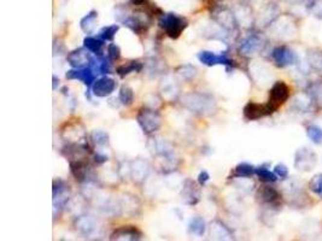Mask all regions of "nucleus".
Wrapping results in <instances>:
<instances>
[{"mask_svg":"<svg viewBox=\"0 0 322 241\" xmlns=\"http://www.w3.org/2000/svg\"><path fill=\"white\" fill-rule=\"evenodd\" d=\"M210 180V175L208 174V171H202L200 172V174L198 175V182L200 185H202V186H204L205 184H207L208 181H209Z\"/></svg>","mask_w":322,"mask_h":241,"instance_id":"c9c22d12","label":"nucleus"},{"mask_svg":"<svg viewBox=\"0 0 322 241\" xmlns=\"http://www.w3.org/2000/svg\"><path fill=\"white\" fill-rule=\"evenodd\" d=\"M68 80H78L85 83L87 87H91L95 81V73L91 68H80V69H73L67 73Z\"/></svg>","mask_w":322,"mask_h":241,"instance_id":"9b49d317","label":"nucleus"},{"mask_svg":"<svg viewBox=\"0 0 322 241\" xmlns=\"http://www.w3.org/2000/svg\"><path fill=\"white\" fill-rule=\"evenodd\" d=\"M262 46H263L262 40H261L258 37H256V35H251V37H248L247 39H245L244 41H243L240 51L243 52V55L248 56L258 52V51L262 48Z\"/></svg>","mask_w":322,"mask_h":241,"instance_id":"4468645a","label":"nucleus"},{"mask_svg":"<svg viewBox=\"0 0 322 241\" xmlns=\"http://www.w3.org/2000/svg\"><path fill=\"white\" fill-rule=\"evenodd\" d=\"M310 96L313 101H315L319 106L322 108V83H315L311 86Z\"/></svg>","mask_w":322,"mask_h":241,"instance_id":"c756f323","label":"nucleus"},{"mask_svg":"<svg viewBox=\"0 0 322 241\" xmlns=\"http://www.w3.org/2000/svg\"><path fill=\"white\" fill-rule=\"evenodd\" d=\"M141 69H143V65H141V63L129 62V63H127V64L118 67L117 68V74L120 76H126V75H129V74L134 73V72H135V73L141 72Z\"/></svg>","mask_w":322,"mask_h":241,"instance_id":"412c9836","label":"nucleus"},{"mask_svg":"<svg viewBox=\"0 0 322 241\" xmlns=\"http://www.w3.org/2000/svg\"><path fill=\"white\" fill-rule=\"evenodd\" d=\"M309 187H310L311 191L315 193L318 197L322 198V172L321 174L315 175V176L311 179L310 184H309Z\"/></svg>","mask_w":322,"mask_h":241,"instance_id":"c85d7f7f","label":"nucleus"},{"mask_svg":"<svg viewBox=\"0 0 322 241\" xmlns=\"http://www.w3.org/2000/svg\"><path fill=\"white\" fill-rule=\"evenodd\" d=\"M316 166V154L311 149L303 147L296 152L295 167L298 170L309 171Z\"/></svg>","mask_w":322,"mask_h":241,"instance_id":"39448f33","label":"nucleus"},{"mask_svg":"<svg viewBox=\"0 0 322 241\" xmlns=\"http://www.w3.org/2000/svg\"><path fill=\"white\" fill-rule=\"evenodd\" d=\"M116 81L114 78L104 76V77L98 78L95 81V85L92 86L93 95L98 96V98H105L113 94L116 90Z\"/></svg>","mask_w":322,"mask_h":241,"instance_id":"423d86ee","label":"nucleus"},{"mask_svg":"<svg viewBox=\"0 0 322 241\" xmlns=\"http://www.w3.org/2000/svg\"><path fill=\"white\" fill-rule=\"evenodd\" d=\"M184 104L194 112L208 113L214 110V100L205 94H187L184 98Z\"/></svg>","mask_w":322,"mask_h":241,"instance_id":"f03ea898","label":"nucleus"},{"mask_svg":"<svg viewBox=\"0 0 322 241\" xmlns=\"http://www.w3.org/2000/svg\"><path fill=\"white\" fill-rule=\"evenodd\" d=\"M118 100L121 101L122 105H132V103H133L134 100L133 90H132L131 87H128V86H123L120 90V93H118Z\"/></svg>","mask_w":322,"mask_h":241,"instance_id":"4be33fe9","label":"nucleus"},{"mask_svg":"<svg viewBox=\"0 0 322 241\" xmlns=\"http://www.w3.org/2000/svg\"><path fill=\"white\" fill-rule=\"evenodd\" d=\"M97 19H98V14L97 11H91L81 19L80 27L86 34H92L95 29V25H97Z\"/></svg>","mask_w":322,"mask_h":241,"instance_id":"2eb2a0df","label":"nucleus"},{"mask_svg":"<svg viewBox=\"0 0 322 241\" xmlns=\"http://www.w3.org/2000/svg\"><path fill=\"white\" fill-rule=\"evenodd\" d=\"M136 121H138L139 126L141 127V129L146 134L154 133L162 126L161 116L158 115V112L152 110V109H143V110H140V112L138 113V117H136Z\"/></svg>","mask_w":322,"mask_h":241,"instance_id":"7ed1b4c3","label":"nucleus"},{"mask_svg":"<svg viewBox=\"0 0 322 241\" xmlns=\"http://www.w3.org/2000/svg\"><path fill=\"white\" fill-rule=\"evenodd\" d=\"M181 197H182V200H184L186 204H189V205L197 204L199 200V191L197 189L196 185H194L192 181H189V180H187V181L185 182V186H184V189H182Z\"/></svg>","mask_w":322,"mask_h":241,"instance_id":"f8f14e48","label":"nucleus"},{"mask_svg":"<svg viewBox=\"0 0 322 241\" xmlns=\"http://www.w3.org/2000/svg\"><path fill=\"white\" fill-rule=\"evenodd\" d=\"M273 112L274 111L268 104L263 105V104H257L250 101V103H247L244 108V116L248 121L260 120V118L265 117V116L270 115V113Z\"/></svg>","mask_w":322,"mask_h":241,"instance_id":"0eeeda50","label":"nucleus"},{"mask_svg":"<svg viewBox=\"0 0 322 241\" xmlns=\"http://www.w3.org/2000/svg\"><path fill=\"white\" fill-rule=\"evenodd\" d=\"M260 197L262 202L265 203V204H275L279 200V198H280L279 197V193L275 189L268 186L262 187V189L260 191Z\"/></svg>","mask_w":322,"mask_h":241,"instance_id":"a211bd4d","label":"nucleus"},{"mask_svg":"<svg viewBox=\"0 0 322 241\" xmlns=\"http://www.w3.org/2000/svg\"><path fill=\"white\" fill-rule=\"evenodd\" d=\"M179 74L184 78H192L196 76L197 70L196 68H193L192 65H184V67H181L179 69Z\"/></svg>","mask_w":322,"mask_h":241,"instance_id":"2f4dec72","label":"nucleus"},{"mask_svg":"<svg viewBox=\"0 0 322 241\" xmlns=\"http://www.w3.org/2000/svg\"><path fill=\"white\" fill-rule=\"evenodd\" d=\"M256 175L265 182H275L276 180H278V176H276L275 172L270 171V170L265 168V167H260V168L256 169Z\"/></svg>","mask_w":322,"mask_h":241,"instance_id":"bb28decb","label":"nucleus"},{"mask_svg":"<svg viewBox=\"0 0 322 241\" xmlns=\"http://www.w3.org/2000/svg\"><path fill=\"white\" fill-rule=\"evenodd\" d=\"M290 96V90H288L287 85H286L284 81H278V82L274 83V86L270 90L269 94V103L268 105L272 108V110L275 112L279 109V106H281L283 104L286 103V100Z\"/></svg>","mask_w":322,"mask_h":241,"instance_id":"20e7f679","label":"nucleus"},{"mask_svg":"<svg viewBox=\"0 0 322 241\" xmlns=\"http://www.w3.org/2000/svg\"><path fill=\"white\" fill-rule=\"evenodd\" d=\"M187 21L176 14H166L159 19V25L171 39H177L187 27Z\"/></svg>","mask_w":322,"mask_h":241,"instance_id":"f257e3e1","label":"nucleus"},{"mask_svg":"<svg viewBox=\"0 0 322 241\" xmlns=\"http://www.w3.org/2000/svg\"><path fill=\"white\" fill-rule=\"evenodd\" d=\"M309 64L319 72H322V53L313 52L309 55Z\"/></svg>","mask_w":322,"mask_h":241,"instance_id":"7c9ffc66","label":"nucleus"},{"mask_svg":"<svg viewBox=\"0 0 322 241\" xmlns=\"http://www.w3.org/2000/svg\"><path fill=\"white\" fill-rule=\"evenodd\" d=\"M132 4L134 5H143L145 2V0H131Z\"/></svg>","mask_w":322,"mask_h":241,"instance_id":"e433bc0d","label":"nucleus"},{"mask_svg":"<svg viewBox=\"0 0 322 241\" xmlns=\"http://www.w3.org/2000/svg\"><path fill=\"white\" fill-rule=\"evenodd\" d=\"M53 81H55V83H53V90H56V85H57V77H56V76H53Z\"/></svg>","mask_w":322,"mask_h":241,"instance_id":"4c0bfd02","label":"nucleus"},{"mask_svg":"<svg viewBox=\"0 0 322 241\" xmlns=\"http://www.w3.org/2000/svg\"><path fill=\"white\" fill-rule=\"evenodd\" d=\"M198 59L203 64L208 65V67H212V65H219V64H223V65H232V60L225 55V53H221V55H216V53L211 52V51H203L198 55Z\"/></svg>","mask_w":322,"mask_h":241,"instance_id":"1a4fd4ad","label":"nucleus"},{"mask_svg":"<svg viewBox=\"0 0 322 241\" xmlns=\"http://www.w3.org/2000/svg\"><path fill=\"white\" fill-rule=\"evenodd\" d=\"M211 235L215 239H230V234L225 225L215 223L211 225Z\"/></svg>","mask_w":322,"mask_h":241,"instance_id":"a878e982","label":"nucleus"},{"mask_svg":"<svg viewBox=\"0 0 322 241\" xmlns=\"http://www.w3.org/2000/svg\"><path fill=\"white\" fill-rule=\"evenodd\" d=\"M76 225H77L78 229H80L82 233H85V234H91L93 230H95V227H97L95 223V221H93L91 217H87V216L78 218Z\"/></svg>","mask_w":322,"mask_h":241,"instance_id":"6ab92c4d","label":"nucleus"},{"mask_svg":"<svg viewBox=\"0 0 322 241\" xmlns=\"http://www.w3.org/2000/svg\"><path fill=\"white\" fill-rule=\"evenodd\" d=\"M274 172L276 174V176L280 177V179H283V180H285L286 177L288 176L287 167H286L285 164H283V163L275 166V168H274Z\"/></svg>","mask_w":322,"mask_h":241,"instance_id":"72a5a7b5","label":"nucleus"},{"mask_svg":"<svg viewBox=\"0 0 322 241\" xmlns=\"http://www.w3.org/2000/svg\"><path fill=\"white\" fill-rule=\"evenodd\" d=\"M253 174H256V169L248 163L238 164L237 168L234 169V176L244 179V177H251Z\"/></svg>","mask_w":322,"mask_h":241,"instance_id":"aec40b11","label":"nucleus"},{"mask_svg":"<svg viewBox=\"0 0 322 241\" xmlns=\"http://www.w3.org/2000/svg\"><path fill=\"white\" fill-rule=\"evenodd\" d=\"M91 138L97 146H106L109 144V135L103 130H95Z\"/></svg>","mask_w":322,"mask_h":241,"instance_id":"cd10ccee","label":"nucleus"},{"mask_svg":"<svg viewBox=\"0 0 322 241\" xmlns=\"http://www.w3.org/2000/svg\"><path fill=\"white\" fill-rule=\"evenodd\" d=\"M272 57L274 62L281 68L288 67V65L293 64L296 62V55L293 53V51H291L290 48L286 46H279L274 48Z\"/></svg>","mask_w":322,"mask_h":241,"instance_id":"6e6552de","label":"nucleus"},{"mask_svg":"<svg viewBox=\"0 0 322 241\" xmlns=\"http://www.w3.org/2000/svg\"><path fill=\"white\" fill-rule=\"evenodd\" d=\"M90 51L85 50V48H77V50L73 51L67 56V60L73 68L75 69H80V68H86L88 63H91L92 58L88 55Z\"/></svg>","mask_w":322,"mask_h":241,"instance_id":"9d476101","label":"nucleus"},{"mask_svg":"<svg viewBox=\"0 0 322 241\" xmlns=\"http://www.w3.org/2000/svg\"><path fill=\"white\" fill-rule=\"evenodd\" d=\"M216 21L226 29H233L235 27V17L228 10H221L216 14Z\"/></svg>","mask_w":322,"mask_h":241,"instance_id":"dca6fc26","label":"nucleus"},{"mask_svg":"<svg viewBox=\"0 0 322 241\" xmlns=\"http://www.w3.org/2000/svg\"><path fill=\"white\" fill-rule=\"evenodd\" d=\"M103 45H104V40L98 39V37H87L85 40H83V46H85L86 50L92 52L93 55L99 56L101 53V50H103Z\"/></svg>","mask_w":322,"mask_h":241,"instance_id":"f3484780","label":"nucleus"},{"mask_svg":"<svg viewBox=\"0 0 322 241\" xmlns=\"http://www.w3.org/2000/svg\"><path fill=\"white\" fill-rule=\"evenodd\" d=\"M306 134H308L309 139H310L314 144H322V128H320V127L315 126V124H311V126H309L308 128H306Z\"/></svg>","mask_w":322,"mask_h":241,"instance_id":"393cba45","label":"nucleus"},{"mask_svg":"<svg viewBox=\"0 0 322 241\" xmlns=\"http://www.w3.org/2000/svg\"><path fill=\"white\" fill-rule=\"evenodd\" d=\"M118 29H120V25L118 24H113L101 28L99 32V37L101 40H104V41H111V40L115 37L116 33L118 32Z\"/></svg>","mask_w":322,"mask_h":241,"instance_id":"5701e85b","label":"nucleus"},{"mask_svg":"<svg viewBox=\"0 0 322 241\" xmlns=\"http://www.w3.org/2000/svg\"><path fill=\"white\" fill-rule=\"evenodd\" d=\"M310 11L315 16L322 17V0H314L310 4Z\"/></svg>","mask_w":322,"mask_h":241,"instance_id":"f704fd0d","label":"nucleus"},{"mask_svg":"<svg viewBox=\"0 0 322 241\" xmlns=\"http://www.w3.org/2000/svg\"><path fill=\"white\" fill-rule=\"evenodd\" d=\"M189 229L192 234L194 235H203L205 232V222L200 217H194L193 220L189 222Z\"/></svg>","mask_w":322,"mask_h":241,"instance_id":"b1692460","label":"nucleus"},{"mask_svg":"<svg viewBox=\"0 0 322 241\" xmlns=\"http://www.w3.org/2000/svg\"><path fill=\"white\" fill-rule=\"evenodd\" d=\"M108 56L113 60H117L118 58L121 57V50H120V47H118L116 44L109 45V47H108Z\"/></svg>","mask_w":322,"mask_h":241,"instance_id":"473e14b6","label":"nucleus"},{"mask_svg":"<svg viewBox=\"0 0 322 241\" xmlns=\"http://www.w3.org/2000/svg\"><path fill=\"white\" fill-rule=\"evenodd\" d=\"M140 238L141 233L135 227H122L111 235L113 240H139Z\"/></svg>","mask_w":322,"mask_h":241,"instance_id":"ddd939ff","label":"nucleus"}]
</instances>
